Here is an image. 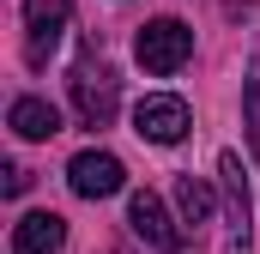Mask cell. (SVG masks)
Returning a JSON list of instances; mask_svg holds the SVG:
<instances>
[{"label":"cell","mask_w":260,"mask_h":254,"mask_svg":"<svg viewBox=\"0 0 260 254\" xmlns=\"http://www.w3.org/2000/svg\"><path fill=\"white\" fill-rule=\"evenodd\" d=\"M242 127H248V151L260 164V49L248 61V79H242Z\"/></svg>","instance_id":"cell-11"},{"label":"cell","mask_w":260,"mask_h":254,"mask_svg":"<svg viewBox=\"0 0 260 254\" xmlns=\"http://www.w3.org/2000/svg\"><path fill=\"white\" fill-rule=\"evenodd\" d=\"M176 206H182V230H206L212 224V188L200 176H182L176 182Z\"/></svg>","instance_id":"cell-10"},{"label":"cell","mask_w":260,"mask_h":254,"mask_svg":"<svg viewBox=\"0 0 260 254\" xmlns=\"http://www.w3.org/2000/svg\"><path fill=\"white\" fill-rule=\"evenodd\" d=\"M67 182H73V194L79 200H109V194L127 188V170H121V157L115 151H79L73 164H67Z\"/></svg>","instance_id":"cell-6"},{"label":"cell","mask_w":260,"mask_h":254,"mask_svg":"<svg viewBox=\"0 0 260 254\" xmlns=\"http://www.w3.org/2000/svg\"><path fill=\"white\" fill-rule=\"evenodd\" d=\"M218 194H224V254H248L254 248V200H248V176H242L236 151L218 157Z\"/></svg>","instance_id":"cell-2"},{"label":"cell","mask_w":260,"mask_h":254,"mask_svg":"<svg viewBox=\"0 0 260 254\" xmlns=\"http://www.w3.org/2000/svg\"><path fill=\"white\" fill-rule=\"evenodd\" d=\"M109 254H121V248H109Z\"/></svg>","instance_id":"cell-13"},{"label":"cell","mask_w":260,"mask_h":254,"mask_svg":"<svg viewBox=\"0 0 260 254\" xmlns=\"http://www.w3.org/2000/svg\"><path fill=\"white\" fill-rule=\"evenodd\" d=\"M127 224H133V236H139L145 248H164V254H176V248H182V230L170 224L164 200H157L151 188H139V194L127 200Z\"/></svg>","instance_id":"cell-7"},{"label":"cell","mask_w":260,"mask_h":254,"mask_svg":"<svg viewBox=\"0 0 260 254\" xmlns=\"http://www.w3.org/2000/svg\"><path fill=\"white\" fill-rule=\"evenodd\" d=\"M0 188H6V194H24V188H30V170H24V164H6V170H0Z\"/></svg>","instance_id":"cell-12"},{"label":"cell","mask_w":260,"mask_h":254,"mask_svg":"<svg viewBox=\"0 0 260 254\" xmlns=\"http://www.w3.org/2000/svg\"><path fill=\"white\" fill-rule=\"evenodd\" d=\"M67 248V218L61 212H24L12 224V254H61Z\"/></svg>","instance_id":"cell-8"},{"label":"cell","mask_w":260,"mask_h":254,"mask_svg":"<svg viewBox=\"0 0 260 254\" xmlns=\"http://www.w3.org/2000/svg\"><path fill=\"white\" fill-rule=\"evenodd\" d=\"M67 18H73V0H24V61L30 67H49Z\"/></svg>","instance_id":"cell-4"},{"label":"cell","mask_w":260,"mask_h":254,"mask_svg":"<svg viewBox=\"0 0 260 254\" xmlns=\"http://www.w3.org/2000/svg\"><path fill=\"white\" fill-rule=\"evenodd\" d=\"M73 109H79V121L85 127H109L115 121V109H121V79H115V67L103 61V55H79L73 67Z\"/></svg>","instance_id":"cell-1"},{"label":"cell","mask_w":260,"mask_h":254,"mask_svg":"<svg viewBox=\"0 0 260 254\" xmlns=\"http://www.w3.org/2000/svg\"><path fill=\"white\" fill-rule=\"evenodd\" d=\"M133 55H139V67H145V73L170 79V73H182V67H188V55H194V30H188L182 18H151V24H139Z\"/></svg>","instance_id":"cell-3"},{"label":"cell","mask_w":260,"mask_h":254,"mask_svg":"<svg viewBox=\"0 0 260 254\" xmlns=\"http://www.w3.org/2000/svg\"><path fill=\"white\" fill-rule=\"evenodd\" d=\"M6 127H12L18 139H55V133H61V109H55L49 97H12Z\"/></svg>","instance_id":"cell-9"},{"label":"cell","mask_w":260,"mask_h":254,"mask_svg":"<svg viewBox=\"0 0 260 254\" xmlns=\"http://www.w3.org/2000/svg\"><path fill=\"white\" fill-rule=\"evenodd\" d=\"M188 127H194V109H188L182 97H170V91H157V97H145V103L133 109V133L151 139V145H182Z\"/></svg>","instance_id":"cell-5"}]
</instances>
